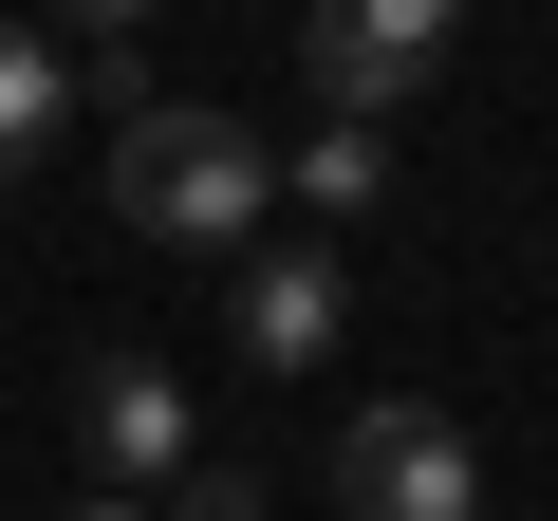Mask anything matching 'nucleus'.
I'll return each mask as SVG.
<instances>
[{"label":"nucleus","mask_w":558,"mask_h":521,"mask_svg":"<svg viewBox=\"0 0 558 521\" xmlns=\"http://www.w3.org/2000/svg\"><path fill=\"white\" fill-rule=\"evenodd\" d=\"M279 186H299L317 223H373V205H391V112H317V131H299V168H279Z\"/></svg>","instance_id":"0eeeda50"},{"label":"nucleus","mask_w":558,"mask_h":521,"mask_svg":"<svg viewBox=\"0 0 558 521\" xmlns=\"http://www.w3.org/2000/svg\"><path fill=\"white\" fill-rule=\"evenodd\" d=\"M336 502H354V521H484V447H465V410L373 391V410L336 428Z\"/></svg>","instance_id":"f03ea898"},{"label":"nucleus","mask_w":558,"mask_h":521,"mask_svg":"<svg viewBox=\"0 0 558 521\" xmlns=\"http://www.w3.org/2000/svg\"><path fill=\"white\" fill-rule=\"evenodd\" d=\"M112 223L131 242H186V260H242L279 223V149L223 94H131L112 112Z\"/></svg>","instance_id":"f257e3e1"},{"label":"nucleus","mask_w":558,"mask_h":521,"mask_svg":"<svg viewBox=\"0 0 558 521\" xmlns=\"http://www.w3.org/2000/svg\"><path fill=\"white\" fill-rule=\"evenodd\" d=\"M149 20H168V0H57V38H94V57H131Z\"/></svg>","instance_id":"1a4fd4ad"},{"label":"nucleus","mask_w":558,"mask_h":521,"mask_svg":"<svg viewBox=\"0 0 558 521\" xmlns=\"http://www.w3.org/2000/svg\"><path fill=\"white\" fill-rule=\"evenodd\" d=\"M75 521H149V502H75Z\"/></svg>","instance_id":"9d476101"},{"label":"nucleus","mask_w":558,"mask_h":521,"mask_svg":"<svg viewBox=\"0 0 558 521\" xmlns=\"http://www.w3.org/2000/svg\"><path fill=\"white\" fill-rule=\"evenodd\" d=\"M223 317H242V373H317V354L354 336V260H336V242H279V223H260V242L223 260Z\"/></svg>","instance_id":"20e7f679"},{"label":"nucleus","mask_w":558,"mask_h":521,"mask_svg":"<svg viewBox=\"0 0 558 521\" xmlns=\"http://www.w3.org/2000/svg\"><path fill=\"white\" fill-rule=\"evenodd\" d=\"M75 447H94L112 484H168V465H186V391H168V354H94V373H75Z\"/></svg>","instance_id":"39448f33"},{"label":"nucleus","mask_w":558,"mask_h":521,"mask_svg":"<svg viewBox=\"0 0 558 521\" xmlns=\"http://www.w3.org/2000/svg\"><path fill=\"white\" fill-rule=\"evenodd\" d=\"M75 131V38H38V20H0V186H20L38 149Z\"/></svg>","instance_id":"423d86ee"},{"label":"nucleus","mask_w":558,"mask_h":521,"mask_svg":"<svg viewBox=\"0 0 558 521\" xmlns=\"http://www.w3.org/2000/svg\"><path fill=\"white\" fill-rule=\"evenodd\" d=\"M447 38H465V0H299V75H317V112H391V94H428Z\"/></svg>","instance_id":"7ed1b4c3"},{"label":"nucleus","mask_w":558,"mask_h":521,"mask_svg":"<svg viewBox=\"0 0 558 521\" xmlns=\"http://www.w3.org/2000/svg\"><path fill=\"white\" fill-rule=\"evenodd\" d=\"M168 521H260V465H205V447H186V465H168Z\"/></svg>","instance_id":"6e6552de"}]
</instances>
